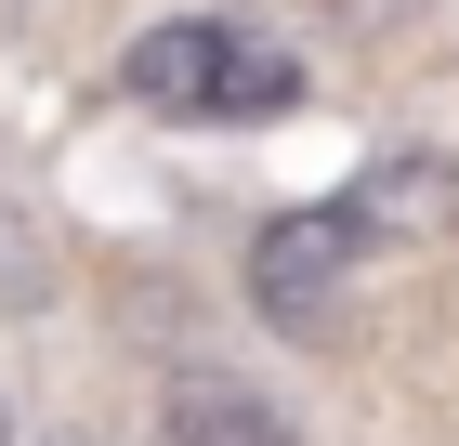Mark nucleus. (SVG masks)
I'll return each instance as SVG.
<instances>
[{
  "label": "nucleus",
  "instance_id": "nucleus-1",
  "mask_svg": "<svg viewBox=\"0 0 459 446\" xmlns=\"http://www.w3.org/2000/svg\"><path fill=\"white\" fill-rule=\"evenodd\" d=\"M132 92L184 132H237V118H289L302 105V53L237 13H171V27L132 39Z\"/></svg>",
  "mask_w": 459,
  "mask_h": 446
},
{
  "label": "nucleus",
  "instance_id": "nucleus-2",
  "mask_svg": "<svg viewBox=\"0 0 459 446\" xmlns=\"http://www.w3.org/2000/svg\"><path fill=\"white\" fill-rule=\"evenodd\" d=\"M368 263V237H354V210L316 197V210H276L263 237H249V302H263V328H328V302H342V275Z\"/></svg>",
  "mask_w": 459,
  "mask_h": 446
},
{
  "label": "nucleus",
  "instance_id": "nucleus-3",
  "mask_svg": "<svg viewBox=\"0 0 459 446\" xmlns=\"http://www.w3.org/2000/svg\"><path fill=\"white\" fill-rule=\"evenodd\" d=\"M342 210L368 249H433V237H459V171L446 158H381V171L342 184Z\"/></svg>",
  "mask_w": 459,
  "mask_h": 446
},
{
  "label": "nucleus",
  "instance_id": "nucleus-4",
  "mask_svg": "<svg viewBox=\"0 0 459 446\" xmlns=\"http://www.w3.org/2000/svg\"><path fill=\"white\" fill-rule=\"evenodd\" d=\"M158 446H302V433H289V407L263 394V380H237V368H184L171 394H158Z\"/></svg>",
  "mask_w": 459,
  "mask_h": 446
},
{
  "label": "nucleus",
  "instance_id": "nucleus-5",
  "mask_svg": "<svg viewBox=\"0 0 459 446\" xmlns=\"http://www.w3.org/2000/svg\"><path fill=\"white\" fill-rule=\"evenodd\" d=\"M0 446H13V407H0Z\"/></svg>",
  "mask_w": 459,
  "mask_h": 446
},
{
  "label": "nucleus",
  "instance_id": "nucleus-6",
  "mask_svg": "<svg viewBox=\"0 0 459 446\" xmlns=\"http://www.w3.org/2000/svg\"><path fill=\"white\" fill-rule=\"evenodd\" d=\"M53 446H92V433H53Z\"/></svg>",
  "mask_w": 459,
  "mask_h": 446
}]
</instances>
